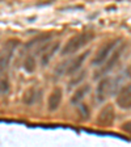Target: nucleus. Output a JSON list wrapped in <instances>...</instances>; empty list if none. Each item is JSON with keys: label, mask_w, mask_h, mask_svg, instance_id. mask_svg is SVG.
<instances>
[{"label": "nucleus", "mask_w": 131, "mask_h": 147, "mask_svg": "<svg viewBox=\"0 0 131 147\" xmlns=\"http://www.w3.org/2000/svg\"><path fill=\"white\" fill-rule=\"evenodd\" d=\"M89 92H91V86H89L88 83H84V84L79 86L75 91H73L72 96H71V98H70V102L72 105L80 104V102L88 96Z\"/></svg>", "instance_id": "nucleus-11"}, {"label": "nucleus", "mask_w": 131, "mask_h": 147, "mask_svg": "<svg viewBox=\"0 0 131 147\" xmlns=\"http://www.w3.org/2000/svg\"><path fill=\"white\" fill-rule=\"evenodd\" d=\"M17 49V41H7L1 47H0V78L3 76L5 71L8 70L9 64L13 59V55Z\"/></svg>", "instance_id": "nucleus-4"}, {"label": "nucleus", "mask_w": 131, "mask_h": 147, "mask_svg": "<svg viewBox=\"0 0 131 147\" xmlns=\"http://www.w3.org/2000/svg\"><path fill=\"white\" fill-rule=\"evenodd\" d=\"M89 54H91V51L87 50V51L81 53V54L73 55V58H71L70 61L64 62V63H59V66L56 67V70H55L56 76H63V75L72 76V75H75L76 72L81 71L83 64L85 63Z\"/></svg>", "instance_id": "nucleus-2"}, {"label": "nucleus", "mask_w": 131, "mask_h": 147, "mask_svg": "<svg viewBox=\"0 0 131 147\" xmlns=\"http://www.w3.org/2000/svg\"><path fill=\"white\" fill-rule=\"evenodd\" d=\"M38 97H40V91H38V88L30 87V88H28L26 91L24 92V95H22V102L26 105H33L37 102Z\"/></svg>", "instance_id": "nucleus-12"}, {"label": "nucleus", "mask_w": 131, "mask_h": 147, "mask_svg": "<svg viewBox=\"0 0 131 147\" xmlns=\"http://www.w3.org/2000/svg\"><path fill=\"white\" fill-rule=\"evenodd\" d=\"M119 46V40H109L98 47V50L95 53V57L92 59V66L95 67H102L106 61L110 58V55Z\"/></svg>", "instance_id": "nucleus-3"}, {"label": "nucleus", "mask_w": 131, "mask_h": 147, "mask_svg": "<svg viewBox=\"0 0 131 147\" xmlns=\"http://www.w3.org/2000/svg\"><path fill=\"white\" fill-rule=\"evenodd\" d=\"M11 89V83L7 78H0V93H7Z\"/></svg>", "instance_id": "nucleus-15"}, {"label": "nucleus", "mask_w": 131, "mask_h": 147, "mask_svg": "<svg viewBox=\"0 0 131 147\" xmlns=\"http://www.w3.org/2000/svg\"><path fill=\"white\" fill-rule=\"evenodd\" d=\"M123 49H125V46L123 45H119L116 50L113 51V54L110 55V58L106 61V63L102 66V70H101V74H106L109 72L110 70H113L116 67V64L119 62L121 57H122V53H123Z\"/></svg>", "instance_id": "nucleus-10"}, {"label": "nucleus", "mask_w": 131, "mask_h": 147, "mask_svg": "<svg viewBox=\"0 0 131 147\" xmlns=\"http://www.w3.org/2000/svg\"><path fill=\"white\" fill-rule=\"evenodd\" d=\"M117 105L123 110L131 109V83L125 84L117 93Z\"/></svg>", "instance_id": "nucleus-8"}, {"label": "nucleus", "mask_w": 131, "mask_h": 147, "mask_svg": "<svg viewBox=\"0 0 131 147\" xmlns=\"http://www.w3.org/2000/svg\"><path fill=\"white\" fill-rule=\"evenodd\" d=\"M60 47V42L59 41H54V42H46L45 45H42L38 50V54H40V66L42 67H46L47 64L50 63L52 58H54V55L56 54V51L59 50Z\"/></svg>", "instance_id": "nucleus-5"}, {"label": "nucleus", "mask_w": 131, "mask_h": 147, "mask_svg": "<svg viewBox=\"0 0 131 147\" xmlns=\"http://www.w3.org/2000/svg\"><path fill=\"white\" fill-rule=\"evenodd\" d=\"M112 91H113V79L109 76L102 78L98 82L97 87H96V98H97V101H100V102L105 101L112 93Z\"/></svg>", "instance_id": "nucleus-7"}, {"label": "nucleus", "mask_w": 131, "mask_h": 147, "mask_svg": "<svg viewBox=\"0 0 131 147\" xmlns=\"http://www.w3.org/2000/svg\"><path fill=\"white\" fill-rule=\"evenodd\" d=\"M121 130H122L123 133H126V134L131 135V119L130 121H126V122H123L122 125H121Z\"/></svg>", "instance_id": "nucleus-16"}, {"label": "nucleus", "mask_w": 131, "mask_h": 147, "mask_svg": "<svg viewBox=\"0 0 131 147\" xmlns=\"http://www.w3.org/2000/svg\"><path fill=\"white\" fill-rule=\"evenodd\" d=\"M93 40H95V33H92V32H81V33L75 34V36L70 37L64 42V45L62 46L60 55L62 57H68V55L77 54L83 47L89 45Z\"/></svg>", "instance_id": "nucleus-1"}, {"label": "nucleus", "mask_w": 131, "mask_h": 147, "mask_svg": "<svg viewBox=\"0 0 131 147\" xmlns=\"http://www.w3.org/2000/svg\"><path fill=\"white\" fill-rule=\"evenodd\" d=\"M22 68H24L28 74L34 72V71H36V68H37L36 57H34V55H32V54L28 55L26 58L24 59V62H22Z\"/></svg>", "instance_id": "nucleus-14"}, {"label": "nucleus", "mask_w": 131, "mask_h": 147, "mask_svg": "<svg viewBox=\"0 0 131 147\" xmlns=\"http://www.w3.org/2000/svg\"><path fill=\"white\" fill-rule=\"evenodd\" d=\"M62 100H63V89L60 87H54L47 97V110L56 112L62 104Z\"/></svg>", "instance_id": "nucleus-9"}, {"label": "nucleus", "mask_w": 131, "mask_h": 147, "mask_svg": "<svg viewBox=\"0 0 131 147\" xmlns=\"http://www.w3.org/2000/svg\"><path fill=\"white\" fill-rule=\"evenodd\" d=\"M116 121V109L112 104H106L101 108L96 117V125L100 127H110Z\"/></svg>", "instance_id": "nucleus-6"}, {"label": "nucleus", "mask_w": 131, "mask_h": 147, "mask_svg": "<svg viewBox=\"0 0 131 147\" xmlns=\"http://www.w3.org/2000/svg\"><path fill=\"white\" fill-rule=\"evenodd\" d=\"M87 78V71L85 70H81L79 71V72H76L75 75H72L70 79V82H68V87L70 88H77L79 86H81V84H84V79Z\"/></svg>", "instance_id": "nucleus-13"}]
</instances>
